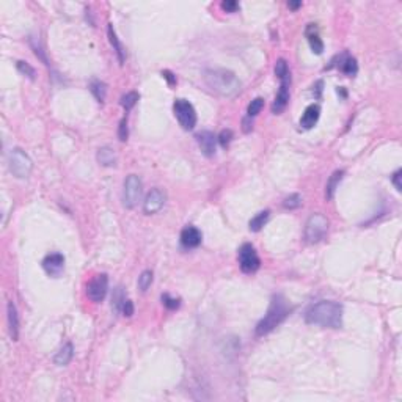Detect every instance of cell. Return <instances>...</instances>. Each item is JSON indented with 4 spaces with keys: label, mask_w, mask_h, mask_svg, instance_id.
I'll return each instance as SVG.
<instances>
[{
    "label": "cell",
    "mask_w": 402,
    "mask_h": 402,
    "mask_svg": "<svg viewBox=\"0 0 402 402\" xmlns=\"http://www.w3.org/2000/svg\"><path fill=\"white\" fill-rule=\"evenodd\" d=\"M121 313L126 316V317H131L134 314V303H132V300L126 299V300L123 302V305H121Z\"/></svg>",
    "instance_id": "e575fe53"
},
{
    "label": "cell",
    "mask_w": 402,
    "mask_h": 402,
    "mask_svg": "<svg viewBox=\"0 0 402 402\" xmlns=\"http://www.w3.org/2000/svg\"><path fill=\"white\" fill-rule=\"evenodd\" d=\"M221 10L226 13H234L239 10V4L234 2V0H225V2H221Z\"/></svg>",
    "instance_id": "d590c367"
},
{
    "label": "cell",
    "mask_w": 402,
    "mask_h": 402,
    "mask_svg": "<svg viewBox=\"0 0 402 402\" xmlns=\"http://www.w3.org/2000/svg\"><path fill=\"white\" fill-rule=\"evenodd\" d=\"M342 178H344V170H336V171L331 173V176L327 181V186H325V198L327 200H333L335 192H336L339 183L342 181Z\"/></svg>",
    "instance_id": "d6986e66"
},
{
    "label": "cell",
    "mask_w": 402,
    "mask_h": 402,
    "mask_svg": "<svg viewBox=\"0 0 402 402\" xmlns=\"http://www.w3.org/2000/svg\"><path fill=\"white\" fill-rule=\"evenodd\" d=\"M165 204V193L160 189H152L148 192V195L143 201L145 214H156Z\"/></svg>",
    "instance_id": "30bf717a"
},
{
    "label": "cell",
    "mask_w": 402,
    "mask_h": 402,
    "mask_svg": "<svg viewBox=\"0 0 402 402\" xmlns=\"http://www.w3.org/2000/svg\"><path fill=\"white\" fill-rule=\"evenodd\" d=\"M239 267L244 273H253L259 269L261 259L252 244H244L239 248Z\"/></svg>",
    "instance_id": "ba28073f"
},
{
    "label": "cell",
    "mask_w": 402,
    "mask_h": 402,
    "mask_svg": "<svg viewBox=\"0 0 402 402\" xmlns=\"http://www.w3.org/2000/svg\"><path fill=\"white\" fill-rule=\"evenodd\" d=\"M30 44H32V47H33V50H35V53H36V57H39L41 62L47 65V59H46V55H44L43 49H41V46H36L33 39H30Z\"/></svg>",
    "instance_id": "8d00e7d4"
},
{
    "label": "cell",
    "mask_w": 402,
    "mask_h": 402,
    "mask_svg": "<svg viewBox=\"0 0 402 402\" xmlns=\"http://www.w3.org/2000/svg\"><path fill=\"white\" fill-rule=\"evenodd\" d=\"M118 137L121 142H126L128 137H129V129H128V120L123 118L121 123H120V128H118Z\"/></svg>",
    "instance_id": "836d02e7"
},
{
    "label": "cell",
    "mask_w": 402,
    "mask_h": 402,
    "mask_svg": "<svg viewBox=\"0 0 402 402\" xmlns=\"http://www.w3.org/2000/svg\"><path fill=\"white\" fill-rule=\"evenodd\" d=\"M160 299H162L163 307H165V308H168V310H178L179 307H181V299L171 297L170 294H163Z\"/></svg>",
    "instance_id": "f546056e"
},
{
    "label": "cell",
    "mask_w": 402,
    "mask_h": 402,
    "mask_svg": "<svg viewBox=\"0 0 402 402\" xmlns=\"http://www.w3.org/2000/svg\"><path fill=\"white\" fill-rule=\"evenodd\" d=\"M400 175H402V170L399 168V170H396L394 175L391 176V181H393V184H394V187H396L397 192L402 190V184H400V178H402V176H400Z\"/></svg>",
    "instance_id": "74e56055"
},
{
    "label": "cell",
    "mask_w": 402,
    "mask_h": 402,
    "mask_svg": "<svg viewBox=\"0 0 402 402\" xmlns=\"http://www.w3.org/2000/svg\"><path fill=\"white\" fill-rule=\"evenodd\" d=\"M307 38H308V44L313 50V53L316 55H321L324 52V43H322V39L321 36H319V32H317V27L316 24H308L307 27Z\"/></svg>",
    "instance_id": "e0dca14e"
},
{
    "label": "cell",
    "mask_w": 402,
    "mask_h": 402,
    "mask_svg": "<svg viewBox=\"0 0 402 402\" xmlns=\"http://www.w3.org/2000/svg\"><path fill=\"white\" fill-rule=\"evenodd\" d=\"M262 107H264V99H262V98H255L247 107V117L248 118H255L258 113H261Z\"/></svg>",
    "instance_id": "4316f807"
},
{
    "label": "cell",
    "mask_w": 402,
    "mask_h": 402,
    "mask_svg": "<svg viewBox=\"0 0 402 402\" xmlns=\"http://www.w3.org/2000/svg\"><path fill=\"white\" fill-rule=\"evenodd\" d=\"M175 117L184 131H192L197 126V112L187 99H176L173 104Z\"/></svg>",
    "instance_id": "8992f818"
},
{
    "label": "cell",
    "mask_w": 402,
    "mask_h": 402,
    "mask_svg": "<svg viewBox=\"0 0 402 402\" xmlns=\"http://www.w3.org/2000/svg\"><path fill=\"white\" fill-rule=\"evenodd\" d=\"M162 76L168 80V84H170V85H175V84H176V76H175L173 73H170V71H162Z\"/></svg>",
    "instance_id": "60d3db41"
},
{
    "label": "cell",
    "mask_w": 402,
    "mask_h": 402,
    "mask_svg": "<svg viewBox=\"0 0 402 402\" xmlns=\"http://www.w3.org/2000/svg\"><path fill=\"white\" fill-rule=\"evenodd\" d=\"M197 142L201 149V152L206 157H212L215 154V143H217V137L209 132V131H203L197 135Z\"/></svg>",
    "instance_id": "4fadbf2b"
},
{
    "label": "cell",
    "mask_w": 402,
    "mask_h": 402,
    "mask_svg": "<svg viewBox=\"0 0 402 402\" xmlns=\"http://www.w3.org/2000/svg\"><path fill=\"white\" fill-rule=\"evenodd\" d=\"M73 355H74V346H73V342H66L63 348L57 352V355H55L53 362H55V365H59V366H66L69 362H71Z\"/></svg>",
    "instance_id": "44dd1931"
},
{
    "label": "cell",
    "mask_w": 402,
    "mask_h": 402,
    "mask_svg": "<svg viewBox=\"0 0 402 402\" xmlns=\"http://www.w3.org/2000/svg\"><path fill=\"white\" fill-rule=\"evenodd\" d=\"M96 159L101 165L104 167H115L117 165V156H115V151L110 148V146H102L98 149V154H96Z\"/></svg>",
    "instance_id": "ffe728a7"
},
{
    "label": "cell",
    "mask_w": 402,
    "mask_h": 402,
    "mask_svg": "<svg viewBox=\"0 0 402 402\" xmlns=\"http://www.w3.org/2000/svg\"><path fill=\"white\" fill-rule=\"evenodd\" d=\"M203 241V234L195 226H186L181 233V244L186 248H197Z\"/></svg>",
    "instance_id": "5bb4252c"
},
{
    "label": "cell",
    "mask_w": 402,
    "mask_h": 402,
    "mask_svg": "<svg viewBox=\"0 0 402 402\" xmlns=\"http://www.w3.org/2000/svg\"><path fill=\"white\" fill-rule=\"evenodd\" d=\"M289 311H291V308H289L288 302L284 300V297L280 294L273 296L266 316L261 319L256 325V328H255V333L258 336H264V335L270 333L272 330H275L289 316Z\"/></svg>",
    "instance_id": "3957f363"
},
{
    "label": "cell",
    "mask_w": 402,
    "mask_h": 402,
    "mask_svg": "<svg viewBox=\"0 0 402 402\" xmlns=\"http://www.w3.org/2000/svg\"><path fill=\"white\" fill-rule=\"evenodd\" d=\"M8 168L15 178L25 179L30 176L33 170V162L27 152H24L21 148H15L8 154Z\"/></svg>",
    "instance_id": "277c9868"
},
{
    "label": "cell",
    "mask_w": 402,
    "mask_h": 402,
    "mask_svg": "<svg viewBox=\"0 0 402 402\" xmlns=\"http://www.w3.org/2000/svg\"><path fill=\"white\" fill-rule=\"evenodd\" d=\"M16 66H18V69H19V71H21L22 74H25V76H27V77H29V79H32V80L35 79V74H36V73H35V69H33V68H32V66H30L29 63H25V62L19 60Z\"/></svg>",
    "instance_id": "1f68e13d"
},
{
    "label": "cell",
    "mask_w": 402,
    "mask_h": 402,
    "mask_svg": "<svg viewBox=\"0 0 402 402\" xmlns=\"http://www.w3.org/2000/svg\"><path fill=\"white\" fill-rule=\"evenodd\" d=\"M43 269L50 276H60V273L65 269V256L62 253H49L43 259Z\"/></svg>",
    "instance_id": "8fae6325"
},
{
    "label": "cell",
    "mask_w": 402,
    "mask_h": 402,
    "mask_svg": "<svg viewBox=\"0 0 402 402\" xmlns=\"http://www.w3.org/2000/svg\"><path fill=\"white\" fill-rule=\"evenodd\" d=\"M305 321L324 328H339L342 325V305L335 300H321L307 310Z\"/></svg>",
    "instance_id": "6da1fadb"
},
{
    "label": "cell",
    "mask_w": 402,
    "mask_h": 402,
    "mask_svg": "<svg viewBox=\"0 0 402 402\" xmlns=\"http://www.w3.org/2000/svg\"><path fill=\"white\" fill-rule=\"evenodd\" d=\"M7 316H8V327H10L11 338L16 341L18 336H19V316H18V310H16L15 303H13V302H8Z\"/></svg>",
    "instance_id": "ac0fdd59"
},
{
    "label": "cell",
    "mask_w": 402,
    "mask_h": 402,
    "mask_svg": "<svg viewBox=\"0 0 402 402\" xmlns=\"http://www.w3.org/2000/svg\"><path fill=\"white\" fill-rule=\"evenodd\" d=\"M289 84H291V79L281 80L280 90H278V93H276L275 101L272 104V112L275 115H280L289 104Z\"/></svg>",
    "instance_id": "7c38bea8"
},
{
    "label": "cell",
    "mask_w": 402,
    "mask_h": 402,
    "mask_svg": "<svg viewBox=\"0 0 402 402\" xmlns=\"http://www.w3.org/2000/svg\"><path fill=\"white\" fill-rule=\"evenodd\" d=\"M322 87H324V82H322V80H317V82H316V85H314V90H313L314 98H316V99L321 98V94H322Z\"/></svg>",
    "instance_id": "ab89813d"
},
{
    "label": "cell",
    "mask_w": 402,
    "mask_h": 402,
    "mask_svg": "<svg viewBox=\"0 0 402 402\" xmlns=\"http://www.w3.org/2000/svg\"><path fill=\"white\" fill-rule=\"evenodd\" d=\"M338 69L346 74V76H349V77H354L357 73H358V65H357V60L354 57H351L349 53H341L338 55Z\"/></svg>",
    "instance_id": "2e32d148"
},
{
    "label": "cell",
    "mask_w": 402,
    "mask_h": 402,
    "mask_svg": "<svg viewBox=\"0 0 402 402\" xmlns=\"http://www.w3.org/2000/svg\"><path fill=\"white\" fill-rule=\"evenodd\" d=\"M151 283H152V272L151 270L142 272V275L138 276V289H140L142 293H146L148 288L151 286Z\"/></svg>",
    "instance_id": "83f0119b"
},
{
    "label": "cell",
    "mask_w": 402,
    "mask_h": 402,
    "mask_svg": "<svg viewBox=\"0 0 402 402\" xmlns=\"http://www.w3.org/2000/svg\"><path fill=\"white\" fill-rule=\"evenodd\" d=\"M269 217H270V211H261L259 214H256L250 221H248V228H250V231H253V233L261 231L262 226L267 223Z\"/></svg>",
    "instance_id": "603a6c76"
},
{
    "label": "cell",
    "mask_w": 402,
    "mask_h": 402,
    "mask_svg": "<svg viewBox=\"0 0 402 402\" xmlns=\"http://www.w3.org/2000/svg\"><path fill=\"white\" fill-rule=\"evenodd\" d=\"M124 300H126V297H124V294H123V289H121V288H117L115 294H113V297H112V307H113L117 311H121V305H123Z\"/></svg>",
    "instance_id": "4dcf8cb0"
},
{
    "label": "cell",
    "mask_w": 402,
    "mask_h": 402,
    "mask_svg": "<svg viewBox=\"0 0 402 402\" xmlns=\"http://www.w3.org/2000/svg\"><path fill=\"white\" fill-rule=\"evenodd\" d=\"M217 140H218V143H220L221 146L226 148V146L231 143V140H233V131H231V129H225V131H221Z\"/></svg>",
    "instance_id": "d6a6232c"
},
{
    "label": "cell",
    "mask_w": 402,
    "mask_h": 402,
    "mask_svg": "<svg viewBox=\"0 0 402 402\" xmlns=\"http://www.w3.org/2000/svg\"><path fill=\"white\" fill-rule=\"evenodd\" d=\"M275 76L278 77L280 80H284V79H291V74H289V68H288V63L284 59H278L275 63Z\"/></svg>",
    "instance_id": "484cf974"
},
{
    "label": "cell",
    "mask_w": 402,
    "mask_h": 402,
    "mask_svg": "<svg viewBox=\"0 0 402 402\" xmlns=\"http://www.w3.org/2000/svg\"><path fill=\"white\" fill-rule=\"evenodd\" d=\"M319 117H321V107H319L317 104H310L307 108H305V112L300 118V126L303 129L314 128Z\"/></svg>",
    "instance_id": "9a60e30c"
},
{
    "label": "cell",
    "mask_w": 402,
    "mask_h": 402,
    "mask_svg": "<svg viewBox=\"0 0 402 402\" xmlns=\"http://www.w3.org/2000/svg\"><path fill=\"white\" fill-rule=\"evenodd\" d=\"M143 192V184L142 179L137 175H129L124 181V189H123V204L128 209H134L138 204Z\"/></svg>",
    "instance_id": "52a82bcc"
},
{
    "label": "cell",
    "mask_w": 402,
    "mask_h": 402,
    "mask_svg": "<svg viewBox=\"0 0 402 402\" xmlns=\"http://www.w3.org/2000/svg\"><path fill=\"white\" fill-rule=\"evenodd\" d=\"M108 291V276L105 273H99L93 276L87 286V296L91 302L99 303L105 299Z\"/></svg>",
    "instance_id": "9c48e42d"
},
{
    "label": "cell",
    "mask_w": 402,
    "mask_h": 402,
    "mask_svg": "<svg viewBox=\"0 0 402 402\" xmlns=\"http://www.w3.org/2000/svg\"><path fill=\"white\" fill-rule=\"evenodd\" d=\"M288 7H289L291 10H297V8H300V7H302V2H289V4H288Z\"/></svg>",
    "instance_id": "b9f144b4"
},
{
    "label": "cell",
    "mask_w": 402,
    "mask_h": 402,
    "mask_svg": "<svg viewBox=\"0 0 402 402\" xmlns=\"http://www.w3.org/2000/svg\"><path fill=\"white\" fill-rule=\"evenodd\" d=\"M90 91L94 94V98L98 99V102H104L105 101V96H107V85L101 80H93L90 84Z\"/></svg>",
    "instance_id": "cb8c5ba5"
},
{
    "label": "cell",
    "mask_w": 402,
    "mask_h": 402,
    "mask_svg": "<svg viewBox=\"0 0 402 402\" xmlns=\"http://www.w3.org/2000/svg\"><path fill=\"white\" fill-rule=\"evenodd\" d=\"M302 197L299 193H293V195H289L288 198H284L283 201V207L284 209H297V207L302 206Z\"/></svg>",
    "instance_id": "f1b7e54d"
},
{
    "label": "cell",
    "mask_w": 402,
    "mask_h": 402,
    "mask_svg": "<svg viewBox=\"0 0 402 402\" xmlns=\"http://www.w3.org/2000/svg\"><path fill=\"white\" fill-rule=\"evenodd\" d=\"M107 36H108L110 44L113 46V49H115V52H117V55H118L120 63L123 65L124 60H126V55H124L123 46H121L120 39H118V36H117V33H115V30H113V25H112V24H108V27H107Z\"/></svg>",
    "instance_id": "7402d4cb"
},
{
    "label": "cell",
    "mask_w": 402,
    "mask_h": 402,
    "mask_svg": "<svg viewBox=\"0 0 402 402\" xmlns=\"http://www.w3.org/2000/svg\"><path fill=\"white\" fill-rule=\"evenodd\" d=\"M204 84L209 87L214 93L220 94V96H236L241 91V80L236 77L234 73L228 71V69L223 68H211L206 69L204 74Z\"/></svg>",
    "instance_id": "7a4b0ae2"
},
{
    "label": "cell",
    "mask_w": 402,
    "mask_h": 402,
    "mask_svg": "<svg viewBox=\"0 0 402 402\" xmlns=\"http://www.w3.org/2000/svg\"><path fill=\"white\" fill-rule=\"evenodd\" d=\"M140 99V96H138L137 91H129L126 94H123V98H121V105L123 108L126 110V112H129V110H132L137 104V101Z\"/></svg>",
    "instance_id": "d4e9b609"
},
{
    "label": "cell",
    "mask_w": 402,
    "mask_h": 402,
    "mask_svg": "<svg viewBox=\"0 0 402 402\" xmlns=\"http://www.w3.org/2000/svg\"><path fill=\"white\" fill-rule=\"evenodd\" d=\"M242 129H244V132H245V134L250 132V131L253 129V118H248V117H245V118L242 120Z\"/></svg>",
    "instance_id": "f35d334b"
},
{
    "label": "cell",
    "mask_w": 402,
    "mask_h": 402,
    "mask_svg": "<svg viewBox=\"0 0 402 402\" xmlns=\"http://www.w3.org/2000/svg\"><path fill=\"white\" fill-rule=\"evenodd\" d=\"M328 231V220L322 214H313L305 225V241L308 244L321 242Z\"/></svg>",
    "instance_id": "5b68a950"
}]
</instances>
